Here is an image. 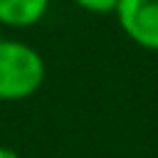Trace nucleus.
<instances>
[{
    "instance_id": "obj_5",
    "label": "nucleus",
    "mask_w": 158,
    "mask_h": 158,
    "mask_svg": "<svg viewBox=\"0 0 158 158\" xmlns=\"http://www.w3.org/2000/svg\"><path fill=\"white\" fill-rule=\"evenodd\" d=\"M0 158H22V156L10 146H0Z\"/></svg>"
},
{
    "instance_id": "obj_4",
    "label": "nucleus",
    "mask_w": 158,
    "mask_h": 158,
    "mask_svg": "<svg viewBox=\"0 0 158 158\" xmlns=\"http://www.w3.org/2000/svg\"><path fill=\"white\" fill-rule=\"evenodd\" d=\"M74 5H79L86 12H96V15H106V12H116L118 0H74Z\"/></svg>"
},
{
    "instance_id": "obj_6",
    "label": "nucleus",
    "mask_w": 158,
    "mask_h": 158,
    "mask_svg": "<svg viewBox=\"0 0 158 158\" xmlns=\"http://www.w3.org/2000/svg\"><path fill=\"white\" fill-rule=\"evenodd\" d=\"M0 30H2V25H0Z\"/></svg>"
},
{
    "instance_id": "obj_3",
    "label": "nucleus",
    "mask_w": 158,
    "mask_h": 158,
    "mask_svg": "<svg viewBox=\"0 0 158 158\" xmlns=\"http://www.w3.org/2000/svg\"><path fill=\"white\" fill-rule=\"evenodd\" d=\"M49 7V0H0V25L32 27Z\"/></svg>"
},
{
    "instance_id": "obj_1",
    "label": "nucleus",
    "mask_w": 158,
    "mask_h": 158,
    "mask_svg": "<svg viewBox=\"0 0 158 158\" xmlns=\"http://www.w3.org/2000/svg\"><path fill=\"white\" fill-rule=\"evenodd\" d=\"M42 54L17 40L0 37V101H22L44 84Z\"/></svg>"
},
{
    "instance_id": "obj_2",
    "label": "nucleus",
    "mask_w": 158,
    "mask_h": 158,
    "mask_svg": "<svg viewBox=\"0 0 158 158\" xmlns=\"http://www.w3.org/2000/svg\"><path fill=\"white\" fill-rule=\"evenodd\" d=\"M116 17L131 42L158 52V0H118Z\"/></svg>"
}]
</instances>
